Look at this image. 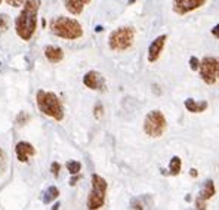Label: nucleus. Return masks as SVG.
<instances>
[{"label": "nucleus", "instance_id": "f257e3e1", "mask_svg": "<svg viewBox=\"0 0 219 210\" xmlns=\"http://www.w3.org/2000/svg\"><path fill=\"white\" fill-rule=\"evenodd\" d=\"M40 8V0H25L24 8L19 13V16L15 21V30L16 34L24 40L28 41L36 33L37 28V15Z\"/></svg>", "mask_w": 219, "mask_h": 210}, {"label": "nucleus", "instance_id": "f03ea898", "mask_svg": "<svg viewBox=\"0 0 219 210\" xmlns=\"http://www.w3.org/2000/svg\"><path fill=\"white\" fill-rule=\"evenodd\" d=\"M36 102L39 110L47 115L52 117L56 122H61L64 119V108L59 101V98L52 92H46V90H39L36 95Z\"/></svg>", "mask_w": 219, "mask_h": 210}, {"label": "nucleus", "instance_id": "7ed1b4c3", "mask_svg": "<svg viewBox=\"0 0 219 210\" xmlns=\"http://www.w3.org/2000/svg\"><path fill=\"white\" fill-rule=\"evenodd\" d=\"M51 30L56 37L65 39V40H76L83 36V28L76 19L58 16L52 19L51 22Z\"/></svg>", "mask_w": 219, "mask_h": 210}, {"label": "nucleus", "instance_id": "20e7f679", "mask_svg": "<svg viewBox=\"0 0 219 210\" xmlns=\"http://www.w3.org/2000/svg\"><path fill=\"white\" fill-rule=\"evenodd\" d=\"M107 181L101 178L99 175H92V190L87 197V209L96 210L101 209L105 203V195H107Z\"/></svg>", "mask_w": 219, "mask_h": 210}, {"label": "nucleus", "instance_id": "39448f33", "mask_svg": "<svg viewBox=\"0 0 219 210\" xmlns=\"http://www.w3.org/2000/svg\"><path fill=\"white\" fill-rule=\"evenodd\" d=\"M133 39H135V30L132 27H121V28L114 30L110 34L108 46L111 51L123 52V51H127L133 44Z\"/></svg>", "mask_w": 219, "mask_h": 210}, {"label": "nucleus", "instance_id": "423d86ee", "mask_svg": "<svg viewBox=\"0 0 219 210\" xmlns=\"http://www.w3.org/2000/svg\"><path fill=\"white\" fill-rule=\"evenodd\" d=\"M167 127V122L164 114L158 110H153L145 115L144 120V132L151 138H158L164 133Z\"/></svg>", "mask_w": 219, "mask_h": 210}, {"label": "nucleus", "instance_id": "0eeeda50", "mask_svg": "<svg viewBox=\"0 0 219 210\" xmlns=\"http://www.w3.org/2000/svg\"><path fill=\"white\" fill-rule=\"evenodd\" d=\"M199 71L204 83L215 84L219 80V59L213 56H206L203 61H200Z\"/></svg>", "mask_w": 219, "mask_h": 210}, {"label": "nucleus", "instance_id": "6e6552de", "mask_svg": "<svg viewBox=\"0 0 219 210\" xmlns=\"http://www.w3.org/2000/svg\"><path fill=\"white\" fill-rule=\"evenodd\" d=\"M207 0H173V11L178 15H185L201 8Z\"/></svg>", "mask_w": 219, "mask_h": 210}, {"label": "nucleus", "instance_id": "1a4fd4ad", "mask_svg": "<svg viewBox=\"0 0 219 210\" xmlns=\"http://www.w3.org/2000/svg\"><path fill=\"white\" fill-rule=\"evenodd\" d=\"M83 83H85L86 87H89L92 90H104L105 89L104 77L98 71H89V73H86V76L83 77Z\"/></svg>", "mask_w": 219, "mask_h": 210}, {"label": "nucleus", "instance_id": "9d476101", "mask_svg": "<svg viewBox=\"0 0 219 210\" xmlns=\"http://www.w3.org/2000/svg\"><path fill=\"white\" fill-rule=\"evenodd\" d=\"M215 183H213V181H207V182H204V185H203V188H201V191H200V194H199V197H197V200H196V209H206V201L209 200V198H212L213 195H215Z\"/></svg>", "mask_w": 219, "mask_h": 210}, {"label": "nucleus", "instance_id": "9b49d317", "mask_svg": "<svg viewBox=\"0 0 219 210\" xmlns=\"http://www.w3.org/2000/svg\"><path fill=\"white\" fill-rule=\"evenodd\" d=\"M166 39H167V36L161 34L150 44V48H148V61L150 62H156L160 58V55L163 52V48H164V43H166Z\"/></svg>", "mask_w": 219, "mask_h": 210}, {"label": "nucleus", "instance_id": "f8f14e48", "mask_svg": "<svg viewBox=\"0 0 219 210\" xmlns=\"http://www.w3.org/2000/svg\"><path fill=\"white\" fill-rule=\"evenodd\" d=\"M15 151H16V157L21 163H27L30 160V157L36 155V148L30 142H18Z\"/></svg>", "mask_w": 219, "mask_h": 210}, {"label": "nucleus", "instance_id": "ddd939ff", "mask_svg": "<svg viewBox=\"0 0 219 210\" xmlns=\"http://www.w3.org/2000/svg\"><path fill=\"white\" fill-rule=\"evenodd\" d=\"M90 2V0H64L65 8L70 13L73 15H80L85 9V6Z\"/></svg>", "mask_w": 219, "mask_h": 210}, {"label": "nucleus", "instance_id": "4468645a", "mask_svg": "<svg viewBox=\"0 0 219 210\" xmlns=\"http://www.w3.org/2000/svg\"><path fill=\"white\" fill-rule=\"evenodd\" d=\"M207 107H209L207 101H196L192 98L185 99V108L189 112H203L207 110Z\"/></svg>", "mask_w": 219, "mask_h": 210}, {"label": "nucleus", "instance_id": "2eb2a0df", "mask_svg": "<svg viewBox=\"0 0 219 210\" xmlns=\"http://www.w3.org/2000/svg\"><path fill=\"white\" fill-rule=\"evenodd\" d=\"M44 56L47 58V61H51L52 64H56L59 61H62L64 58V52L61 48H56V46H47L44 49Z\"/></svg>", "mask_w": 219, "mask_h": 210}, {"label": "nucleus", "instance_id": "dca6fc26", "mask_svg": "<svg viewBox=\"0 0 219 210\" xmlns=\"http://www.w3.org/2000/svg\"><path fill=\"white\" fill-rule=\"evenodd\" d=\"M181 166H182L181 158H179L178 155L172 157V160H170V163H169V170H170V175H172V176L179 175V173H181Z\"/></svg>", "mask_w": 219, "mask_h": 210}, {"label": "nucleus", "instance_id": "f3484780", "mask_svg": "<svg viewBox=\"0 0 219 210\" xmlns=\"http://www.w3.org/2000/svg\"><path fill=\"white\" fill-rule=\"evenodd\" d=\"M58 197H59V191H58V188H56V186H51V188L46 191V194H44L43 203H44V204H49V203H52L54 200H56Z\"/></svg>", "mask_w": 219, "mask_h": 210}, {"label": "nucleus", "instance_id": "a211bd4d", "mask_svg": "<svg viewBox=\"0 0 219 210\" xmlns=\"http://www.w3.org/2000/svg\"><path fill=\"white\" fill-rule=\"evenodd\" d=\"M67 169H68V172L71 175H77L82 170V164H80L79 161H76V160H71V161L67 163Z\"/></svg>", "mask_w": 219, "mask_h": 210}, {"label": "nucleus", "instance_id": "6ab92c4d", "mask_svg": "<svg viewBox=\"0 0 219 210\" xmlns=\"http://www.w3.org/2000/svg\"><path fill=\"white\" fill-rule=\"evenodd\" d=\"M9 28V16L6 13L0 15V34H3Z\"/></svg>", "mask_w": 219, "mask_h": 210}, {"label": "nucleus", "instance_id": "aec40b11", "mask_svg": "<svg viewBox=\"0 0 219 210\" xmlns=\"http://www.w3.org/2000/svg\"><path fill=\"white\" fill-rule=\"evenodd\" d=\"M199 67H200V61H199L196 56H191V58H189V68L192 70V71H197Z\"/></svg>", "mask_w": 219, "mask_h": 210}, {"label": "nucleus", "instance_id": "412c9836", "mask_svg": "<svg viewBox=\"0 0 219 210\" xmlns=\"http://www.w3.org/2000/svg\"><path fill=\"white\" fill-rule=\"evenodd\" d=\"M2 2H6L9 6L19 8V6H22V5H24V2H25V0H0V3H2Z\"/></svg>", "mask_w": 219, "mask_h": 210}, {"label": "nucleus", "instance_id": "4be33fe9", "mask_svg": "<svg viewBox=\"0 0 219 210\" xmlns=\"http://www.w3.org/2000/svg\"><path fill=\"white\" fill-rule=\"evenodd\" d=\"M51 170H52L54 176H55V178H58V176H59V170H61V164H59L58 161H54V163H52V166H51Z\"/></svg>", "mask_w": 219, "mask_h": 210}, {"label": "nucleus", "instance_id": "5701e85b", "mask_svg": "<svg viewBox=\"0 0 219 210\" xmlns=\"http://www.w3.org/2000/svg\"><path fill=\"white\" fill-rule=\"evenodd\" d=\"M5 166H6V155H5L3 150H0V173L3 172Z\"/></svg>", "mask_w": 219, "mask_h": 210}, {"label": "nucleus", "instance_id": "b1692460", "mask_svg": "<svg viewBox=\"0 0 219 210\" xmlns=\"http://www.w3.org/2000/svg\"><path fill=\"white\" fill-rule=\"evenodd\" d=\"M28 119H30V115H28L27 112H21L16 122H18V124H22V120H24V123H27V122H28Z\"/></svg>", "mask_w": 219, "mask_h": 210}, {"label": "nucleus", "instance_id": "393cba45", "mask_svg": "<svg viewBox=\"0 0 219 210\" xmlns=\"http://www.w3.org/2000/svg\"><path fill=\"white\" fill-rule=\"evenodd\" d=\"M95 115H96V119H99L101 115H102V105H96V108H95Z\"/></svg>", "mask_w": 219, "mask_h": 210}, {"label": "nucleus", "instance_id": "a878e982", "mask_svg": "<svg viewBox=\"0 0 219 210\" xmlns=\"http://www.w3.org/2000/svg\"><path fill=\"white\" fill-rule=\"evenodd\" d=\"M212 34H213L216 39H219V24H216V25L212 28Z\"/></svg>", "mask_w": 219, "mask_h": 210}, {"label": "nucleus", "instance_id": "bb28decb", "mask_svg": "<svg viewBox=\"0 0 219 210\" xmlns=\"http://www.w3.org/2000/svg\"><path fill=\"white\" fill-rule=\"evenodd\" d=\"M189 173H191V176H197V170H196V169H191Z\"/></svg>", "mask_w": 219, "mask_h": 210}]
</instances>
